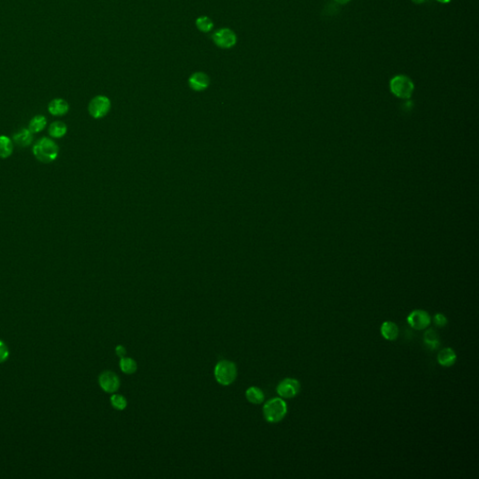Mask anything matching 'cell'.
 <instances>
[{"label":"cell","instance_id":"obj_16","mask_svg":"<svg viewBox=\"0 0 479 479\" xmlns=\"http://www.w3.org/2000/svg\"><path fill=\"white\" fill-rule=\"evenodd\" d=\"M423 340H424L425 345L431 350H435L440 346L439 335H438L436 331L433 330V329L425 331Z\"/></svg>","mask_w":479,"mask_h":479},{"label":"cell","instance_id":"obj_28","mask_svg":"<svg viewBox=\"0 0 479 479\" xmlns=\"http://www.w3.org/2000/svg\"><path fill=\"white\" fill-rule=\"evenodd\" d=\"M436 1L437 2H439V3H442V4H447V3H449L451 0H436Z\"/></svg>","mask_w":479,"mask_h":479},{"label":"cell","instance_id":"obj_25","mask_svg":"<svg viewBox=\"0 0 479 479\" xmlns=\"http://www.w3.org/2000/svg\"><path fill=\"white\" fill-rule=\"evenodd\" d=\"M115 353H116V355H117L118 357L121 359V358L126 357V355H127V350H126V348H125L123 345H121V344H120V345H117V346H116V348H115Z\"/></svg>","mask_w":479,"mask_h":479},{"label":"cell","instance_id":"obj_15","mask_svg":"<svg viewBox=\"0 0 479 479\" xmlns=\"http://www.w3.org/2000/svg\"><path fill=\"white\" fill-rule=\"evenodd\" d=\"M245 397L247 401L253 405H260L264 402L265 395L261 388L257 387H250L245 391Z\"/></svg>","mask_w":479,"mask_h":479},{"label":"cell","instance_id":"obj_22","mask_svg":"<svg viewBox=\"0 0 479 479\" xmlns=\"http://www.w3.org/2000/svg\"><path fill=\"white\" fill-rule=\"evenodd\" d=\"M196 24H197V27L203 32H210L213 27V21L209 17H206V16L200 17L199 19H197Z\"/></svg>","mask_w":479,"mask_h":479},{"label":"cell","instance_id":"obj_13","mask_svg":"<svg viewBox=\"0 0 479 479\" xmlns=\"http://www.w3.org/2000/svg\"><path fill=\"white\" fill-rule=\"evenodd\" d=\"M381 334L388 341H394L399 336V328L391 321H385L381 326Z\"/></svg>","mask_w":479,"mask_h":479},{"label":"cell","instance_id":"obj_11","mask_svg":"<svg viewBox=\"0 0 479 479\" xmlns=\"http://www.w3.org/2000/svg\"><path fill=\"white\" fill-rule=\"evenodd\" d=\"M69 110V106H68V103L62 99V98H55V99H53L50 103H49V106H48V111L49 113L52 114V115H54V116H62V115H65Z\"/></svg>","mask_w":479,"mask_h":479},{"label":"cell","instance_id":"obj_27","mask_svg":"<svg viewBox=\"0 0 479 479\" xmlns=\"http://www.w3.org/2000/svg\"><path fill=\"white\" fill-rule=\"evenodd\" d=\"M412 1L415 4H423L424 2H426V0H412Z\"/></svg>","mask_w":479,"mask_h":479},{"label":"cell","instance_id":"obj_8","mask_svg":"<svg viewBox=\"0 0 479 479\" xmlns=\"http://www.w3.org/2000/svg\"><path fill=\"white\" fill-rule=\"evenodd\" d=\"M431 317L424 310H415L409 314L407 322L414 330H424L431 324Z\"/></svg>","mask_w":479,"mask_h":479},{"label":"cell","instance_id":"obj_6","mask_svg":"<svg viewBox=\"0 0 479 479\" xmlns=\"http://www.w3.org/2000/svg\"><path fill=\"white\" fill-rule=\"evenodd\" d=\"M300 390V384L297 379L286 378L282 380L277 386L276 391L278 395L285 399H291L298 395Z\"/></svg>","mask_w":479,"mask_h":479},{"label":"cell","instance_id":"obj_24","mask_svg":"<svg viewBox=\"0 0 479 479\" xmlns=\"http://www.w3.org/2000/svg\"><path fill=\"white\" fill-rule=\"evenodd\" d=\"M433 320H434V324L436 325L437 327L439 328H443L445 327L447 324V319L445 317V315L441 314V313H438L434 318H433Z\"/></svg>","mask_w":479,"mask_h":479},{"label":"cell","instance_id":"obj_20","mask_svg":"<svg viewBox=\"0 0 479 479\" xmlns=\"http://www.w3.org/2000/svg\"><path fill=\"white\" fill-rule=\"evenodd\" d=\"M47 124V119L43 115H37L33 117L29 122V128L28 129L32 133H39L43 131V129L46 127Z\"/></svg>","mask_w":479,"mask_h":479},{"label":"cell","instance_id":"obj_12","mask_svg":"<svg viewBox=\"0 0 479 479\" xmlns=\"http://www.w3.org/2000/svg\"><path fill=\"white\" fill-rule=\"evenodd\" d=\"M437 361L441 366L451 367L452 365L455 364V362L457 361V355L452 348L447 347V348H444L439 352L438 357H437Z\"/></svg>","mask_w":479,"mask_h":479},{"label":"cell","instance_id":"obj_23","mask_svg":"<svg viewBox=\"0 0 479 479\" xmlns=\"http://www.w3.org/2000/svg\"><path fill=\"white\" fill-rule=\"evenodd\" d=\"M10 352L8 346L5 344V342L0 340V363L6 362L9 358Z\"/></svg>","mask_w":479,"mask_h":479},{"label":"cell","instance_id":"obj_14","mask_svg":"<svg viewBox=\"0 0 479 479\" xmlns=\"http://www.w3.org/2000/svg\"><path fill=\"white\" fill-rule=\"evenodd\" d=\"M13 141L22 147L29 146L33 141V133L27 128L21 129L13 135Z\"/></svg>","mask_w":479,"mask_h":479},{"label":"cell","instance_id":"obj_7","mask_svg":"<svg viewBox=\"0 0 479 479\" xmlns=\"http://www.w3.org/2000/svg\"><path fill=\"white\" fill-rule=\"evenodd\" d=\"M98 383L100 388L107 393L116 392L121 384L117 374L111 371H105L100 373L98 377Z\"/></svg>","mask_w":479,"mask_h":479},{"label":"cell","instance_id":"obj_17","mask_svg":"<svg viewBox=\"0 0 479 479\" xmlns=\"http://www.w3.org/2000/svg\"><path fill=\"white\" fill-rule=\"evenodd\" d=\"M13 152V142L7 136H0V158L8 159Z\"/></svg>","mask_w":479,"mask_h":479},{"label":"cell","instance_id":"obj_1","mask_svg":"<svg viewBox=\"0 0 479 479\" xmlns=\"http://www.w3.org/2000/svg\"><path fill=\"white\" fill-rule=\"evenodd\" d=\"M59 153L58 145L49 138H41L33 147L35 158L43 163H51L56 160Z\"/></svg>","mask_w":479,"mask_h":479},{"label":"cell","instance_id":"obj_2","mask_svg":"<svg viewBox=\"0 0 479 479\" xmlns=\"http://www.w3.org/2000/svg\"><path fill=\"white\" fill-rule=\"evenodd\" d=\"M288 413V405L282 398H274L263 406V415L270 423H278L284 419Z\"/></svg>","mask_w":479,"mask_h":479},{"label":"cell","instance_id":"obj_26","mask_svg":"<svg viewBox=\"0 0 479 479\" xmlns=\"http://www.w3.org/2000/svg\"><path fill=\"white\" fill-rule=\"evenodd\" d=\"M334 1H335L337 4H339V5H345V4L349 3L351 0H334Z\"/></svg>","mask_w":479,"mask_h":479},{"label":"cell","instance_id":"obj_9","mask_svg":"<svg viewBox=\"0 0 479 479\" xmlns=\"http://www.w3.org/2000/svg\"><path fill=\"white\" fill-rule=\"evenodd\" d=\"M213 40L218 47L223 49L231 48L237 43L236 34L228 28H222L217 30L213 35Z\"/></svg>","mask_w":479,"mask_h":479},{"label":"cell","instance_id":"obj_10","mask_svg":"<svg viewBox=\"0 0 479 479\" xmlns=\"http://www.w3.org/2000/svg\"><path fill=\"white\" fill-rule=\"evenodd\" d=\"M188 83L193 90L203 91L210 85V79L203 72H196L189 78Z\"/></svg>","mask_w":479,"mask_h":479},{"label":"cell","instance_id":"obj_21","mask_svg":"<svg viewBox=\"0 0 479 479\" xmlns=\"http://www.w3.org/2000/svg\"><path fill=\"white\" fill-rule=\"evenodd\" d=\"M111 404L114 408L121 411V410H124L127 408L128 401L124 396H122L120 394H114L111 397Z\"/></svg>","mask_w":479,"mask_h":479},{"label":"cell","instance_id":"obj_5","mask_svg":"<svg viewBox=\"0 0 479 479\" xmlns=\"http://www.w3.org/2000/svg\"><path fill=\"white\" fill-rule=\"evenodd\" d=\"M110 108H111V102L108 97L104 96H97L90 101L88 111L92 117L98 119V118L104 117L110 111Z\"/></svg>","mask_w":479,"mask_h":479},{"label":"cell","instance_id":"obj_19","mask_svg":"<svg viewBox=\"0 0 479 479\" xmlns=\"http://www.w3.org/2000/svg\"><path fill=\"white\" fill-rule=\"evenodd\" d=\"M68 131L66 124L60 121H56L51 124L49 128V135L52 138H62Z\"/></svg>","mask_w":479,"mask_h":479},{"label":"cell","instance_id":"obj_18","mask_svg":"<svg viewBox=\"0 0 479 479\" xmlns=\"http://www.w3.org/2000/svg\"><path fill=\"white\" fill-rule=\"evenodd\" d=\"M119 365H120L121 371L126 374H133V373H136V371L138 369L137 362H135L133 359L127 358V357L121 358Z\"/></svg>","mask_w":479,"mask_h":479},{"label":"cell","instance_id":"obj_4","mask_svg":"<svg viewBox=\"0 0 479 479\" xmlns=\"http://www.w3.org/2000/svg\"><path fill=\"white\" fill-rule=\"evenodd\" d=\"M215 380L222 386H229L237 378V367L234 362L220 361L214 367Z\"/></svg>","mask_w":479,"mask_h":479},{"label":"cell","instance_id":"obj_3","mask_svg":"<svg viewBox=\"0 0 479 479\" xmlns=\"http://www.w3.org/2000/svg\"><path fill=\"white\" fill-rule=\"evenodd\" d=\"M389 88L394 96L402 99H407L412 96L415 86L408 76L396 75L389 82Z\"/></svg>","mask_w":479,"mask_h":479}]
</instances>
